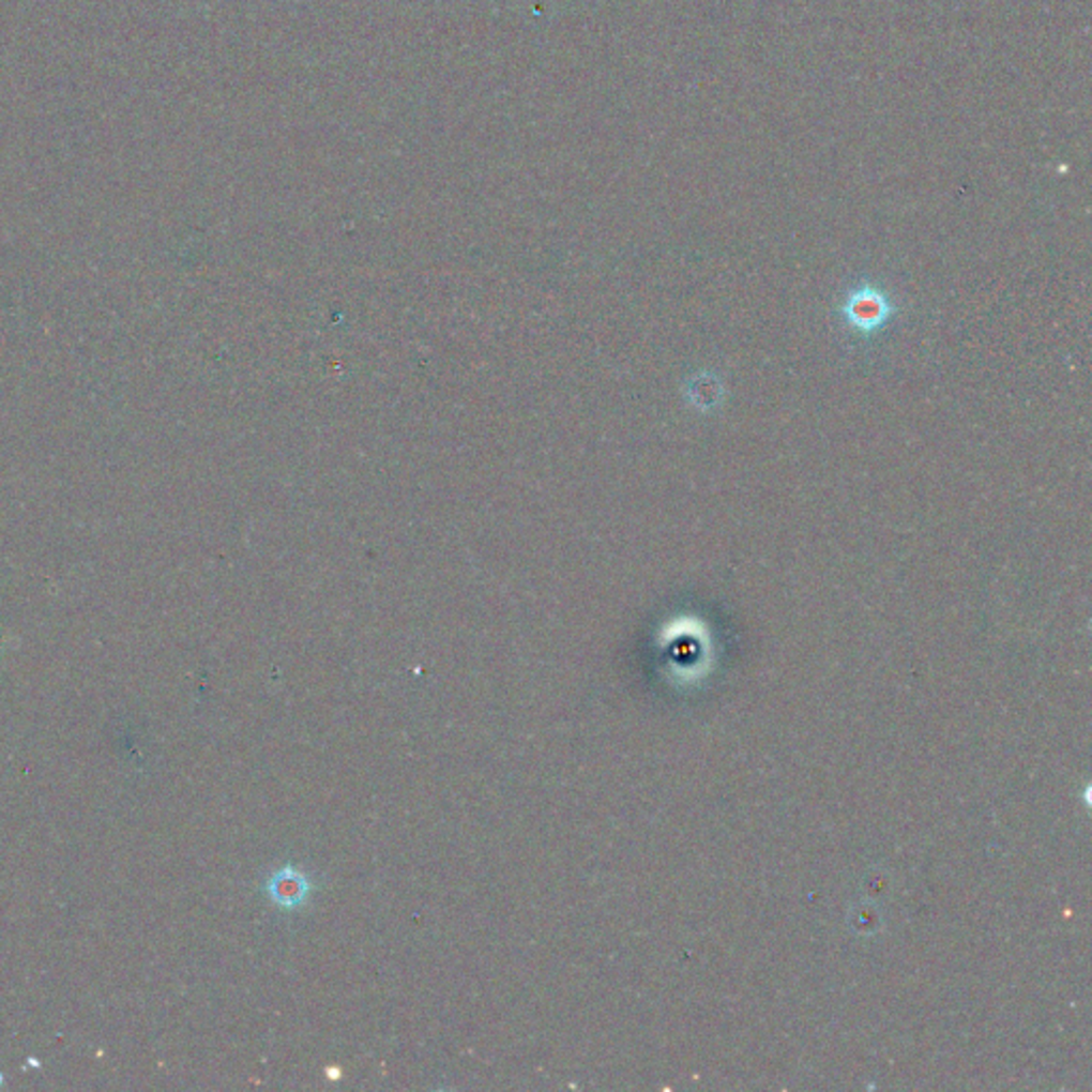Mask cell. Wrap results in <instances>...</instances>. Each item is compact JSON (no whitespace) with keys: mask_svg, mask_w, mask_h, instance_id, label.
<instances>
[{"mask_svg":"<svg viewBox=\"0 0 1092 1092\" xmlns=\"http://www.w3.org/2000/svg\"><path fill=\"white\" fill-rule=\"evenodd\" d=\"M843 320L858 333L870 335L881 331L894 314L890 297L875 284H858L845 297L840 307Z\"/></svg>","mask_w":1092,"mask_h":1092,"instance_id":"6da1fadb","label":"cell"},{"mask_svg":"<svg viewBox=\"0 0 1092 1092\" xmlns=\"http://www.w3.org/2000/svg\"><path fill=\"white\" fill-rule=\"evenodd\" d=\"M312 890H314L312 879L301 868L290 864L273 870L270 879L266 881V892L270 900L275 907L286 911H294L301 905H305Z\"/></svg>","mask_w":1092,"mask_h":1092,"instance_id":"7a4b0ae2","label":"cell"}]
</instances>
